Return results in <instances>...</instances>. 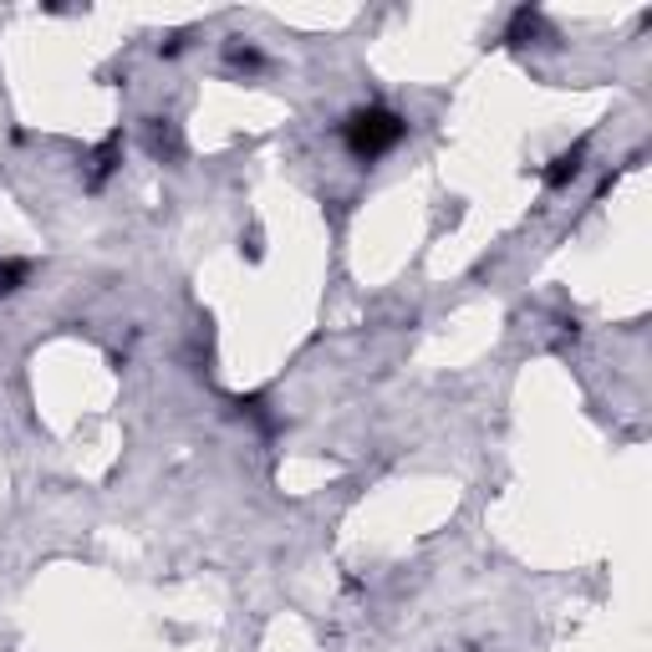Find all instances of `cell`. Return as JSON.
<instances>
[{"instance_id":"1","label":"cell","mask_w":652,"mask_h":652,"mask_svg":"<svg viewBox=\"0 0 652 652\" xmlns=\"http://www.w3.org/2000/svg\"><path fill=\"white\" fill-rule=\"evenodd\" d=\"M337 138H342V148L358 158V164H377V158H388L393 148L408 138V118L383 108V102H367V108L347 112L342 128H337Z\"/></svg>"},{"instance_id":"2","label":"cell","mask_w":652,"mask_h":652,"mask_svg":"<svg viewBox=\"0 0 652 652\" xmlns=\"http://www.w3.org/2000/svg\"><path fill=\"white\" fill-rule=\"evenodd\" d=\"M581 169H587V143H576V148H560V154L541 169V184L560 194V189H571L576 179H581Z\"/></svg>"},{"instance_id":"3","label":"cell","mask_w":652,"mask_h":652,"mask_svg":"<svg viewBox=\"0 0 652 652\" xmlns=\"http://www.w3.org/2000/svg\"><path fill=\"white\" fill-rule=\"evenodd\" d=\"M32 276H36V261L0 255V301H5V295H16V291H26V286H32Z\"/></svg>"},{"instance_id":"4","label":"cell","mask_w":652,"mask_h":652,"mask_svg":"<svg viewBox=\"0 0 652 652\" xmlns=\"http://www.w3.org/2000/svg\"><path fill=\"white\" fill-rule=\"evenodd\" d=\"M530 36H541V11H515L505 41H510V47H526Z\"/></svg>"},{"instance_id":"5","label":"cell","mask_w":652,"mask_h":652,"mask_svg":"<svg viewBox=\"0 0 652 652\" xmlns=\"http://www.w3.org/2000/svg\"><path fill=\"white\" fill-rule=\"evenodd\" d=\"M148 148H154V154H179V128L169 123V118H154V123H148Z\"/></svg>"},{"instance_id":"6","label":"cell","mask_w":652,"mask_h":652,"mask_svg":"<svg viewBox=\"0 0 652 652\" xmlns=\"http://www.w3.org/2000/svg\"><path fill=\"white\" fill-rule=\"evenodd\" d=\"M230 67H240V72H265V51L255 47V41H240V36H234L230 41Z\"/></svg>"},{"instance_id":"7","label":"cell","mask_w":652,"mask_h":652,"mask_svg":"<svg viewBox=\"0 0 652 652\" xmlns=\"http://www.w3.org/2000/svg\"><path fill=\"white\" fill-rule=\"evenodd\" d=\"M112 169H118V143H102V148H97V158H93V189L102 184Z\"/></svg>"}]
</instances>
